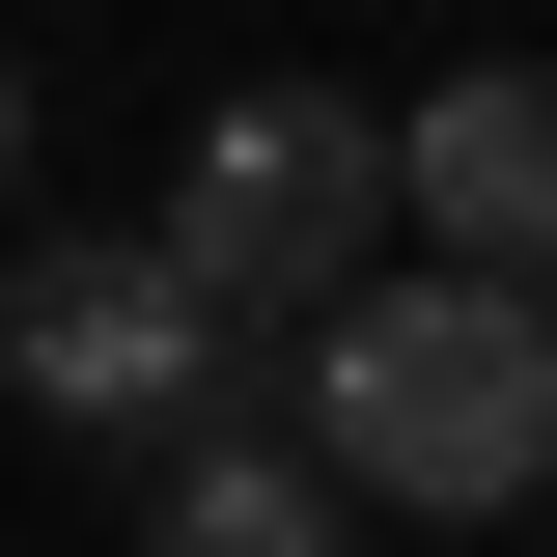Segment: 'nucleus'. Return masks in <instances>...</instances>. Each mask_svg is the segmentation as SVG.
<instances>
[{
    "mask_svg": "<svg viewBox=\"0 0 557 557\" xmlns=\"http://www.w3.org/2000/svg\"><path fill=\"white\" fill-rule=\"evenodd\" d=\"M278 391H307V446H335L391 530H502V502H557V307H530V278L391 251Z\"/></svg>",
    "mask_w": 557,
    "mask_h": 557,
    "instance_id": "1",
    "label": "nucleus"
},
{
    "mask_svg": "<svg viewBox=\"0 0 557 557\" xmlns=\"http://www.w3.org/2000/svg\"><path fill=\"white\" fill-rule=\"evenodd\" d=\"M362 530H391V502L307 446V391H278V418L223 391L196 446H168V502H139V557H362Z\"/></svg>",
    "mask_w": 557,
    "mask_h": 557,
    "instance_id": "5",
    "label": "nucleus"
},
{
    "mask_svg": "<svg viewBox=\"0 0 557 557\" xmlns=\"http://www.w3.org/2000/svg\"><path fill=\"white\" fill-rule=\"evenodd\" d=\"M418 251H446V278H530V307H557V57L418 84Z\"/></svg>",
    "mask_w": 557,
    "mask_h": 557,
    "instance_id": "4",
    "label": "nucleus"
},
{
    "mask_svg": "<svg viewBox=\"0 0 557 557\" xmlns=\"http://www.w3.org/2000/svg\"><path fill=\"white\" fill-rule=\"evenodd\" d=\"M0 362H28V418H84V446H196L251 362H223V307L168 278V223H57V251L0 278Z\"/></svg>",
    "mask_w": 557,
    "mask_h": 557,
    "instance_id": "3",
    "label": "nucleus"
},
{
    "mask_svg": "<svg viewBox=\"0 0 557 557\" xmlns=\"http://www.w3.org/2000/svg\"><path fill=\"white\" fill-rule=\"evenodd\" d=\"M391 251H418V112H362V84H251V112L168 168V278L223 307V362H251V335L307 362Z\"/></svg>",
    "mask_w": 557,
    "mask_h": 557,
    "instance_id": "2",
    "label": "nucleus"
}]
</instances>
